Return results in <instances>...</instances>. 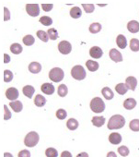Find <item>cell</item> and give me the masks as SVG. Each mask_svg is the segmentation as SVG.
Masks as SVG:
<instances>
[{"instance_id":"6da1fadb","label":"cell","mask_w":139,"mask_h":157,"mask_svg":"<svg viewBox=\"0 0 139 157\" xmlns=\"http://www.w3.org/2000/svg\"><path fill=\"white\" fill-rule=\"evenodd\" d=\"M125 125V119L121 115H114L112 116L108 121V128L112 129H120Z\"/></svg>"},{"instance_id":"7a4b0ae2","label":"cell","mask_w":139,"mask_h":157,"mask_svg":"<svg viewBox=\"0 0 139 157\" xmlns=\"http://www.w3.org/2000/svg\"><path fill=\"white\" fill-rule=\"evenodd\" d=\"M90 109L94 113H102L105 110V104L100 97H95L90 102Z\"/></svg>"},{"instance_id":"3957f363","label":"cell","mask_w":139,"mask_h":157,"mask_svg":"<svg viewBox=\"0 0 139 157\" xmlns=\"http://www.w3.org/2000/svg\"><path fill=\"white\" fill-rule=\"evenodd\" d=\"M39 140H40V137H39V134L35 131H31L30 133H28L24 139V144L27 146V147H34L38 144L39 142Z\"/></svg>"},{"instance_id":"277c9868","label":"cell","mask_w":139,"mask_h":157,"mask_svg":"<svg viewBox=\"0 0 139 157\" xmlns=\"http://www.w3.org/2000/svg\"><path fill=\"white\" fill-rule=\"evenodd\" d=\"M64 73L60 67H53L49 72V78L53 82H60L64 78Z\"/></svg>"},{"instance_id":"5b68a950","label":"cell","mask_w":139,"mask_h":157,"mask_svg":"<svg viewBox=\"0 0 139 157\" xmlns=\"http://www.w3.org/2000/svg\"><path fill=\"white\" fill-rule=\"evenodd\" d=\"M71 76L75 78L77 81H82L86 78V71H85V68L80 66V65H78V66H75L73 67V68L71 69Z\"/></svg>"},{"instance_id":"8992f818","label":"cell","mask_w":139,"mask_h":157,"mask_svg":"<svg viewBox=\"0 0 139 157\" xmlns=\"http://www.w3.org/2000/svg\"><path fill=\"white\" fill-rule=\"evenodd\" d=\"M58 50L63 55H68L72 50V45L68 41H62L58 44Z\"/></svg>"},{"instance_id":"52a82bcc","label":"cell","mask_w":139,"mask_h":157,"mask_svg":"<svg viewBox=\"0 0 139 157\" xmlns=\"http://www.w3.org/2000/svg\"><path fill=\"white\" fill-rule=\"evenodd\" d=\"M26 11L31 17H37L40 14V7L37 4H27Z\"/></svg>"},{"instance_id":"ba28073f","label":"cell","mask_w":139,"mask_h":157,"mask_svg":"<svg viewBox=\"0 0 139 157\" xmlns=\"http://www.w3.org/2000/svg\"><path fill=\"white\" fill-rule=\"evenodd\" d=\"M6 97L10 100V101H15L16 99H18L19 97V91L16 89V88H9L7 91H6Z\"/></svg>"},{"instance_id":"9c48e42d","label":"cell","mask_w":139,"mask_h":157,"mask_svg":"<svg viewBox=\"0 0 139 157\" xmlns=\"http://www.w3.org/2000/svg\"><path fill=\"white\" fill-rule=\"evenodd\" d=\"M109 56H110V58H111L112 61H114V62H116V63H118V62H122V61H123L122 54H121L118 50H116V49H114V48L110 50Z\"/></svg>"},{"instance_id":"30bf717a","label":"cell","mask_w":139,"mask_h":157,"mask_svg":"<svg viewBox=\"0 0 139 157\" xmlns=\"http://www.w3.org/2000/svg\"><path fill=\"white\" fill-rule=\"evenodd\" d=\"M90 55L91 57H93L95 59H99V58H101L102 56L103 52L101 49V47H99V46H93L90 50Z\"/></svg>"},{"instance_id":"8fae6325","label":"cell","mask_w":139,"mask_h":157,"mask_svg":"<svg viewBox=\"0 0 139 157\" xmlns=\"http://www.w3.org/2000/svg\"><path fill=\"white\" fill-rule=\"evenodd\" d=\"M125 84L128 87V89H130L131 91H134L137 85V80L134 77L130 76L125 80Z\"/></svg>"},{"instance_id":"7c38bea8","label":"cell","mask_w":139,"mask_h":157,"mask_svg":"<svg viewBox=\"0 0 139 157\" xmlns=\"http://www.w3.org/2000/svg\"><path fill=\"white\" fill-rule=\"evenodd\" d=\"M41 90L43 94H45L47 95H52L55 91V89L52 83H43L41 87Z\"/></svg>"},{"instance_id":"4fadbf2b","label":"cell","mask_w":139,"mask_h":157,"mask_svg":"<svg viewBox=\"0 0 139 157\" xmlns=\"http://www.w3.org/2000/svg\"><path fill=\"white\" fill-rule=\"evenodd\" d=\"M127 29L132 33H137L139 32V22L136 21H131L127 24Z\"/></svg>"},{"instance_id":"5bb4252c","label":"cell","mask_w":139,"mask_h":157,"mask_svg":"<svg viewBox=\"0 0 139 157\" xmlns=\"http://www.w3.org/2000/svg\"><path fill=\"white\" fill-rule=\"evenodd\" d=\"M109 141L112 144H114V145H117V144L121 143V141H122V136H121V134H119L117 132H113V133L110 134V136H109Z\"/></svg>"},{"instance_id":"9a60e30c","label":"cell","mask_w":139,"mask_h":157,"mask_svg":"<svg viewBox=\"0 0 139 157\" xmlns=\"http://www.w3.org/2000/svg\"><path fill=\"white\" fill-rule=\"evenodd\" d=\"M116 44H117L119 48L124 49L127 46V40L125 38V36L123 34H119L116 38Z\"/></svg>"},{"instance_id":"2e32d148","label":"cell","mask_w":139,"mask_h":157,"mask_svg":"<svg viewBox=\"0 0 139 157\" xmlns=\"http://www.w3.org/2000/svg\"><path fill=\"white\" fill-rule=\"evenodd\" d=\"M22 92H23V94H24L25 96H27L28 98L31 99V98H32L33 94L35 93V89H34V87L31 86V85H26V86L23 87Z\"/></svg>"},{"instance_id":"e0dca14e","label":"cell","mask_w":139,"mask_h":157,"mask_svg":"<svg viewBox=\"0 0 139 157\" xmlns=\"http://www.w3.org/2000/svg\"><path fill=\"white\" fill-rule=\"evenodd\" d=\"M29 70L33 74H37L42 70V65L38 62H31L29 65Z\"/></svg>"},{"instance_id":"ac0fdd59","label":"cell","mask_w":139,"mask_h":157,"mask_svg":"<svg viewBox=\"0 0 139 157\" xmlns=\"http://www.w3.org/2000/svg\"><path fill=\"white\" fill-rule=\"evenodd\" d=\"M136 105V101L134 98H127L123 102V107L127 110H132L135 107Z\"/></svg>"},{"instance_id":"d6986e66","label":"cell","mask_w":139,"mask_h":157,"mask_svg":"<svg viewBox=\"0 0 139 157\" xmlns=\"http://www.w3.org/2000/svg\"><path fill=\"white\" fill-rule=\"evenodd\" d=\"M9 106L12 108V110L15 113H20L22 110V108H23V105H22V103L20 101H13V102H10Z\"/></svg>"},{"instance_id":"ffe728a7","label":"cell","mask_w":139,"mask_h":157,"mask_svg":"<svg viewBox=\"0 0 139 157\" xmlns=\"http://www.w3.org/2000/svg\"><path fill=\"white\" fill-rule=\"evenodd\" d=\"M34 104L38 107H42L46 104V99L44 96H42L41 94H37L34 98Z\"/></svg>"},{"instance_id":"44dd1931","label":"cell","mask_w":139,"mask_h":157,"mask_svg":"<svg viewBox=\"0 0 139 157\" xmlns=\"http://www.w3.org/2000/svg\"><path fill=\"white\" fill-rule=\"evenodd\" d=\"M92 124L97 127V128H101L104 125L105 123V117H94L91 120Z\"/></svg>"},{"instance_id":"7402d4cb","label":"cell","mask_w":139,"mask_h":157,"mask_svg":"<svg viewBox=\"0 0 139 157\" xmlns=\"http://www.w3.org/2000/svg\"><path fill=\"white\" fill-rule=\"evenodd\" d=\"M66 127L70 130H76L79 128V121L75 118L68 119V121L66 122Z\"/></svg>"},{"instance_id":"603a6c76","label":"cell","mask_w":139,"mask_h":157,"mask_svg":"<svg viewBox=\"0 0 139 157\" xmlns=\"http://www.w3.org/2000/svg\"><path fill=\"white\" fill-rule=\"evenodd\" d=\"M101 94H102V95L104 96V98L106 100H112L114 97V94L112 93V89H110L108 87H104L101 90Z\"/></svg>"},{"instance_id":"cb8c5ba5","label":"cell","mask_w":139,"mask_h":157,"mask_svg":"<svg viewBox=\"0 0 139 157\" xmlns=\"http://www.w3.org/2000/svg\"><path fill=\"white\" fill-rule=\"evenodd\" d=\"M86 66H87L88 69L91 72L97 71L99 68V63L96 61H93V60H88L86 62Z\"/></svg>"},{"instance_id":"d4e9b609","label":"cell","mask_w":139,"mask_h":157,"mask_svg":"<svg viewBox=\"0 0 139 157\" xmlns=\"http://www.w3.org/2000/svg\"><path fill=\"white\" fill-rule=\"evenodd\" d=\"M115 91L120 94V95H124L127 91H128V87L126 86V84L123 83H119L115 86Z\"/></svg>"},{"instance_id":"484cf974","label":"cell","mask_w":139,"mask_h":157,"mask_svg":"<svg viewBox=\"0 0 139 157\" xmlns=\"http://www.w3.org/2000/svg\"><path fill=\"white\" fill-rule=\"evenodd\" d=\"M81 15H82V11H81V10L79 7H74V8L71 9V10H70V16L73 19H79V18L81 17Z\"/></svg>"},{"instance_id":"4316f807","label":"cell","mask_w":139,"mask_h":157,"mask_svg":"<svg viewBox=\"0 0 139 157\" xmlns=\"http://www.w3.org/2000/svg\"><path fill=\"white\" fill-rule=\"evenodd\" d=\"M101 28H102V26H101V23L94 22V23L90 24V32L91 33H93V34L94 33H100L101 31Z\"/></svg>"},{"instance_id":"83f0119b","label":"cell","mask_w":139,"mask_h":157,"mask_svg":"<svg viewBox=\"0 0 139 157\" xmlns=\"http://www.w3.org/2000/svg\"><path fill=\"white\" fill-rule=\"evenodd\" d=\"M130 49L133 52H138L139 51V40L136 38H133L130 41Z\"/></svg>"},{"instance_id":"f1b7e54d","label":"cell","mask_w":139,"mask_h":157,"mask_svg":"<svg viewBox=\"0 0 139 157\" xmlns=\"http://www.w3.org/2000/svg\"><path fill=\"white\" fill-rule=\"evenodd\" d=\"M22 50H23V48H22V46H21L20 44H11V46H10V51H11V53H13V54H15V55L20 54V53L22 52Z\"/></svg>"},{"instance_id":"f546056e","label":"cell","mask_w":139,"mask_h":157,"mask_svg":"<svg viewBox=\"0 0 139 157\" xmlns=\"http://www.w3.org/2000/svg\"><path fill=\"white\" fill-rule=\"evenodd\" d=\"M22 42H23V44H24L25 45L31 46V45H32V44H34L35 39H34V37H33L32 35H26V36L23 37Z\"/></svg>"},{"instance_id":"4dcf8cb0","label":"cell","mask_w":139,"mask_h":157,"mask_svg":"<svg viewBox=\"0 0 139 157\" xmlns=\"http://www.w3.org/2000/svg\"><path fill=\"white\" fill-rule=\"evenodd\" d=\"M57 93H58V95H59L60 97H64V96H66V94H67V93H68V89H67L66 85H64V84L59 85L58 90H57Z\"/></svg>"},{"instance_id":"1f68e13d","label":"cell","mask_w":139,"mask_h":157,"mask_svg":"<svg viewBox=\"0 0 139 157\" xmlns=\"http://www.w3.org/2000/svg\"><path fill=\"white\" fill-rule=\"evenodd\" d=\"M37 36H38V38L40 39V40H42V42H44V43H47L48 42V40H49V36H48V33H45L44 31H38L37 32Z\"/></svg>"},{"instance_id":"d6a6232c","label":"cell","mask_w":139,"mask_h":157,"mask_svg":"<svg viewBox=\"0 0 139 157\" xmlns=\"http://www.w3.org/2000/svg\"><path fill=\"white\" fill-rule=\"evenodd\" d=\"M129 128L133 131H139V119H133L129 124Z\"/></svg>"},{"instance_id":"836d02e7","label":"cell","mask_w":139,"mask_h":157,"mask_svg":"<svg viewBox=\"0 0 139 157\" xmlns=\"http://www.w3.org/2000/svg\"><path fill=\"white\" fill-rule=\"evenodd\" d=\"M47 33H48V36L51 40L54 41L58 38V33L57 31L54 29V28H50L48 31H47Z\"/></svg>"},{"instance_id":"e575fe53","label":"cell","mask_w":139,"mask_h":157,"mask_svg":"<svg viewBox=\"0 0 139 157\" xmlns=\"http://www.w3.org/2000/svg\"><path fill=\"white\" fill-rule=\"evenodd\" d=\"M45 155H46V157H57L58 151L54 148H48L45 151Z\"/></svg>"},{"instance_id":"d590c367","label":"cell","mask_w":139,"mask_h":157,"mask_svg":"<svg viewBox=\"0 0 139 157\" xmlns=\"http://www.w3.org/2000/svg\"><path fill=\"white\" fill-rule=\"evenodd\" d=\"M39 21H40L42 24H43L44 26H50V25H52V23H53V20H52L50 17H48V16H42V17L39 20Z\"/></svg>"},{"instance_id":"8d00e7d4","label":"cell","mask_w":139,"mask_h":157,"mask_svg":"<svg viewBox=\"0 0 139 157\" xmlns=\"http://www.w3.org/2000/svg\"><path fill=\"white\" fill-rule=\"evenodd\" d=\"M13 80V74L10 70L6 69L4 71V82H10Z\"/></svg>"},{"instance_id":"74e56055","label":"cell","mask_w":139,"mask_h":157,"mask_svg":"<svg viewBox=\"0 0 139 157\" xmlns=\"http://www.w3.org/2000/svg\"><path fill=\"white\" fill-rule=\"evenodd\" d=\"M66 117H67V113H66L65 110H64V109H58V110H57V112H56V117H57L58 119L63 120V119H64Z\"/></svg>"},{"instance_id":"f35d334b","label":"cell","mask_w":139,"mask_h":157,"mask_svg":"<svg viewBox=\"0 0 139 157\" xmlns=\"http://www.w3.org/2000/svg\"><path fill=\"white\" fill-rule=\"evenodd\" d=\"M118 152L120 153V155L125 157L129 154V149L126 146H121L118 148Z\"/></svg>"},{"instance_id":"ab89813d","label":"cell","mask_w":139,"mask_h":157,"mask_svg":"<svg viewBox=\"0 0 139 157\" xmlns=\"http://www.w3.org/2000/svg\"><path fill=\"white\" fill-rule=\"evenodd\" d=\"M82 7L87 13H92L95 10V7L92 4H83Z\"/></svg>"},{"instance_id":"60d3db41","label":"cell","mask_w":139,"mask_h":157,"mask_svg":"<svg viewBox=\"0 0 139 157\" xmlns=\"http://www.w3.org/2000/svg\"><path fill=\"white\" fill-rule=\"evenodd\" d=\"M4 110H5V115H4V119L5 120H9L11 118V112L9 111V109L8 108V106L5 105H4Z\"/></svg>"},{"instance_id":"b9f144b4","label":"cell","mask_w":139,"mask_h":157,"mask_svg":"<svg viewBox=\"0 0 139 157\" xmlns=\"http://www.w3.org/2000/svg\"><path fill=\"white\" fill-rule=\"evenodd\" d=\"M53 4H42V9L45 11V12H49L53 10Z\"/></svg>"},{"instance_id":"7bdbcfd3","label":"cell","mask_w":139,"mask_h":157,"mask_svg":"<svg viewBox=\"0 0 139 157\" xmlns=\"http://www.w3.org/2000/svg\"><path fill=\"white\" fill-rule=\"evenodd\" d=\"M19 157H31V152L28 150H22L18 154Z\"/></svg>"},{"instance_id":"ee69618b","label":"cell","mask_w":139,"mask_h":157,"mask_svg":"<svg viewBox=\"0 0 139 157\" xmlns=\"http://www.w3.org/2000/svg\"><path fill=\"white\" fill-rule=\"evenodd\" d=\"M9 19H10V12H9V9L5 8L4 9V21H8Z\"/></svg>"},{"instance_id":"f6af8a7d","label":"cell","mask_w":139,"mask_h":157,"mask_svg":"<svg viewBox=\"0 0 139 157\" xmlns=\"http://www.w3.org/2000/svg\"><path fill=\"white\" fill-rule=\"evenodd\" d=\"M61 157H72V154L68 151H64L61 154Z\"/></svg>"},{"instance_id":"bcb514c9","label":"cell","mask_w":139,"mask_h":157,"mask_svg":"<svg viewBox=\"0 0 139 157\" xmlns=\"http://www.w3.org/2000/svg\"><path fill=\"white\" fill-rule=\"evenodd\" d=\"M9 61H10V56L8 54H5L4 55V62L5 63H9Z\"/></svg>"},{"instance_id":"7dc6e473","label":"cell","mask_w":139,"mask_h":157,"mask_svg":"<svg viewBox=\"0 0 139 157\" xmlns=\"http://www.w3.org/2000/svg\"><path fill=\"white\" fill-rule=\"evenodd\" d=\"M107 157H117V155L114 151H110V152H108Z\"/></svg>"},{"instance_id":"c3c4849f","label":"cell","mask_w":139,"mask_h":157,"mask_svg":"<svg viewBox=\"0 0 139 157\" xmlns=\"http://www.w3.org/2000/svg\"><path fill=\"white\" fill-rule=\"evenodd\" d=\"M77 157H89V154L87 152H80L77 155Z\"/></svg>"},{"instance_id":"681fc988","label":"cell","mask_w":139,"mask_h":157,"mask_svg":"<svg viewBox=\"0 0 139 157\" xmlns=\"http://www.w3.org/2000/svg\"><path fill=\"white\" fill-rule=\"evenodd\" d=\"M4 157H13V155L9 152H5L4 153Z\"/></svg>"}]
</instances>
